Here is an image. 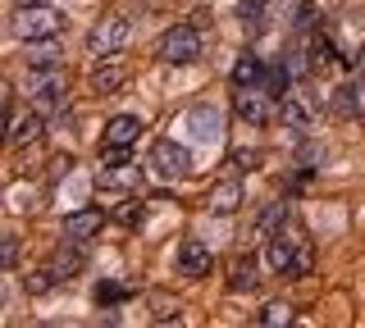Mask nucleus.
I'll use <instances>...</instances> for the list:
<instances>
[{
	"label": "nucleus",
	"mask_w": 365,
	"mask_h": 328,
	"mask_svg": "<svg viewBox=\"0 0 365 328\" xmlns=\"http://www.w3.org/2000/svg\"><path fill=\"white\" fill-rule=\"evenodd\" d=\"M60 32H64V14L55 5L23 0L14 9V18H9V37H19V41H41V37H60Z\"/></svg>",
	"instance_id": "obj_2"
},
{
	"label": "nucleus",
	"mask_w": 365,
	"mask_h": 328,
	"mask_svg": "<svg viewBox=\"0 0 365 328\" xmlns=\"http://www.w3.org/2000/svg\"><path fill=\"white\" fill-rule=\"evenodd\" d=\"M51 287H60V282L51 278V269H37V274H28V292H32V297H41V292H51Z\"/></svg>",
	"instance_id": "obj_27"
},
{
	"label": "nucleus",
	"mask_w": 365,
	"mask_h": 328,
	"mask_svg": "<svg viewBox=\"0 0 365 328\" xmlns=\"http://www.w3.org/2000/svg\"><path fill=\"white\" fill-rule=\"evenodd\" d=\"M311 23H315V5L302 0V9H297V28H311Z\"/></svg>",
	"instance_id": "obj_31"
},
{
	"label": "nucleus",
	"mask_w": 365,
	"mask_h": 328,
	"mask_svg": "<svg viewBox=\"0 0 365 328\" xmlns=\"http://www.w3.org/2000/svg\"><path fill=\"white\" fill-rule=\"evenodd\" d=\"M292 319H297V310L288 301H269L265 310L256 314V324H265V328H279V324H292Z\"/></svg>",
	"instance_id": "obj_23"
},
{
	"label": "nucleus",
	"mask_w": 365,
	"mask_h": 328,
	"mask_svg": "<svg viewBox=\"0 0 365 328\" xmlns=\"http://www.w3.org/2000/svg\"><path fill=\"white\" fill-rule=\"evenodd\" d=\"M123 297H128V292L114 287V282H101V287H96V301H101V305H119Z\"/></svg>",
	"instance_id": "obj_28"
},
{
	"label": "nucleus",
	"mask_w": 365,
	"mask_h": 328,
	"mask_svg": "<svg viewBox=\"0 0 365 328\" xmlns=\"http://www.w3.org/2000/svg\"><path fill=\"white\" fill-rule=\"evenodd\" d=\"M283 223H288V201H274V206L260 210V219H256V237H269V233H279Z\"/></svg>",
	"instance_id": "obj_22"
},
{
	"label": "nucleus",
	"mask_w": 365,
	"mask_h": 328,
	"mask_svg": "<svg viewBox=\"0 0 365 328\" xmlns=\"http://www.w3.org/2000/svg\"><path fill=\"white\" fill-rule=\"evenodd\" d=\"M265 78V64L256 60V55H237V64H233V87H251V83H260Z\"/></svg>",
	"instance_id": "obj_21"
},
{
	"label": "nucleus",
	"mask_w": 365,
	"mask_h": 328,
	"mask_svg": "<svg viewBox=\"0 0 365 328\" xmlns=\"http://www.w3.org/2000/svg\"><path fill=\"white\" fill-rule=\"evenodd\" d=\"M334 60H338L334 37H324V32H319V37L311 41V69H324V64H334Z\"/></svg>",
	"instance_id": "obj_24"
},
{
	"label": "nucleus",
	"mask_w": 365,
	"mask_h": 328,
	"mask_svg": "<svg viewBox=\"0 0 365 328\" xmlns=\"http://www.w3.org/2000/svg\"><path fill=\"white\" fill-rule=\"evenodd\" d=\"M142 137V119L137 115H114L106 123V137H101V146H114V151H128V146Z\"/></svg>",
	"instance_id": "obj_12"
},
{
	"label": "nucleus",
	"mask_w": 365,
	"mask_h": 328,
	"mask_svg": "<svg viewBox=\"0 0 365 328\" xmlns=\"http://www.w3.org/2000/svg\"><path fill=\"white\" fill-rule=\"evenodd\" d=\"M334 110H338V115H361V87H338V92H334Z\"/></svg>",
	"instance_id": "obj_25"
},
{
	"label": "nucleus",
	"mask_w": 365,
	"mask_h": 328,
	"mask_svg": "<svg viewBox=\"0 0 365 328\" xmlns=\"http://www.w3.org/2000/svg\"><path fill=\"white\" fill-rule=\"evenodd\" d=\"M260 160H265L260 151H233V164L242 169V174H247V169H260Z\"/></svg>",
	"instance_id": "obj_29"
},
{
	"label": "nucleus",
	"mask_w": 365,
	"mask_h": 328,
	"mask_svg": "<svg viewBox=\"0 0 365 328\" xmlns=\"http://www.w3.org/2000/svg\"><path fill=\"white\" fill-rule=\"evenodd\" d=\"M28 69H55L64 64V51H60V37H41V41H28Z\"/></svg>",
	"instance_id": "obj_15"
},
{
	"label": "nucleus",
	"mask_w": 365,
	"mask_h": 328,
	"mask_svg": "<svg viewBox=\"0 0 365 328\" xmlns=\"http://www.w3.org/2000/svg\"><path fill=\"white\" fill-rule=\"evenodd\" d=\"M137 219H142V201H133V206L119 210V223H137Z\"/></svg>",
	"instance_id": "obj_32"
},
{
	"label": "nucleus",
	"mask_w": 365,
	"mask_h": 328,
	"mask_svg": "<svg viewBox=\"0 0 365 328\" xmlns=\"http://www.w3.org/2000/svg\"><path fill=\"white\" fill-rule=\"evenodd\" d=\"M14 255H19V242H14V233H9V237H5V246H0V265L14 269Z\"/></svg>",
	"instance_id": "obj_30"
},
{
	"label": "nucleus",
	"mask_w": 365,
	"mask_h": 328,
	"mask_svg": "<svg viewBox=\"0 0 365 328\" xmlns=\"http://www.w3.org/2000/svg\"><path fill=\"white\" fill-rule=\"evenodd\" d=\"M187 128L197 132L201 142H220L224 137V115L215 105H192L187 110Z\"/></svg>",
	"instance_id": "obj_13"
},
{
	"label": "nucleus",
	"mask_w": 365,
	"mask_h": 328,
	"mask_svg": "<svg viewBox=\"0 0 365 328\" xmlns=\"http://www.w3.org/2000/svg\"><path fill=\"white\" fill-rule=\"evenodd\" d=\"M265 265L279 278H306V274H315V246L306 242L297 228L283 223L279 233L265 237Z\"/></svg>",
	"instance_id": "obj_1"
},
{
	"label": "nucleus",
	"mask_w": 365,
	"mask_h": 328,
	"mask_svg": "<svg viewBox=\"0 0 365 328\" xmlns=\"http://www.w3.org/2000/svg\"><path fill=\"white\" fill-rule=\"evenodd\" d=\"M68 73L64 64H55V69H32L28 73V100L37 110H64L68 105Z\"/></svg>",
	"instance_id": "obj_3"
},
{
	"label": "nucleus",
	"mask_w": 365,
	"mask_h": 328,
	"mask_svg": "<svg viewBox=\"0 0 365 328\" xmlns=\"http://www.w3.org/2000/svg\"><path fill=\"white\" fill-rule=\"evenodd\" d=\"M151 305H155V324H174V319H182V305H178L174 297H165V292H155Z\"/></svg>",
	"instance_id": "obj_26"
},
{
	"label": "nucleus",
	"mask_w": 365,
	"mask_h": 328,
	"mask_svg": "<svg viewBox=\"0 0 365 328\" xmlns=\"http://www.w3.org/2000/svg\"><path fill=\"white\" fill-rule=\"evenodd\" d=\"M41 132H46L41 115H23V119H9V146H28V142H37Z\"/></svg>",
	"instance_id": "obj_19"
},
{
	"label": "nucleus",
	"mask_w": 365,
	"mask_h": 328,
	"mask_svg": "<svg viewBox=\"0 0 365 328\" xmlns=\"http://www.w3.org/2000/svg\"><path fill=\"white\" fill-rule=\"evenodd\" d=\"M128 41H133V23L123 14H106V18H96L91 32H87V55L106 60V55H119Z\"/></svg>",
	"instance_id": "obj_4"
},
{
	"label": "nucleus",
	"mask_w": 365,
	"mask_h": 328,
	"mask_svg": "<svg viewBox=\"0 0 365 328\" xmlns=\"http://www.w3.org/2000/svg\"><path fill=\"white\" fill-rule=\"evenodd\" d=\"M96 228H101V210H83V214H68V219H64V242L83 246L87 237H96Z\"/></svg>",
	"instance_id": "obj_16"
},
{
	"label": "nucleus",
	"mask_w": 365,
	"mask_h": 328,
	"mask_svg": "<svg viewBox=\"0 0 365 328\" xmlns=\"http://www.w3.org/2000/svg\"><path fill=\"white\" fill-rule=\"evenodd\" d=\"M146 164H151L160 178H169V183L192 174V155H187V146H178V142H169V137L151 146V160H146Z\"/></svg>",
	"instance_id": "obj_8"
},
{
	"label": "nucleus",
	"mask_w": 365,
	"mask_h": 328,
	"mask_svg": "<svg viewBox=\"0 0 365 328\" xmlns=\"http://www.w3.org/2000/svg\"><path fill=\"white\" fill-rule=\"evenodd\" d=\"M205 210L210 214H237L242 210V183H215L210 196H205Z\"/></svg>",
	"instance_id": "obj_14"
},
{
	"label": "nucleus",
	"mask_w": 365,
	"mask_h": 328,
	"mask_svg": "<svg viewBox=\"0 0 365 328\" xmlns=\"http://www.w3.org/2000/svg\"><path fill=\"white\" fill-rule=\"evenodd\" d=\"M228 287H233V292H256V287H260V265H256V255L233 260V269H228Z\"/></svg>",
	"instance_id": "obj_17"
},
{
	"label": "nucleus",
	"mask_w": 365,
	"mask_h": 328,
	"mask_svg": "<svg viewBox=\"0 0 365 328\" xmlns=\"http://www.w3.org/2000/svg\"><path fill=\"white\" fill-rule=\"evenodd\" d=\"M123 83H128V64H119L114 55L96 60V64H91V73H87V92L91 96H114Z\"/></svg>",
	"instance_id": "obj_9"
},
{
	"label": "nucleus",
	"mask_w": 365,
	"mask_h": 328,
	"mask_svg": "<svg viewBox=\"0 0 365 328\" xmlns=\"http://www.w3.org/2000/svg\"><path fill=\"white\" fill-rule=\"evenodd\" d=\"M83 265H87L83 251H68V246H64V251H55V260H51L46 269H51V278H55V282H68V278L83 274Z\"/></svg>",
	"instance_id": "obj_18"
},
{
	"label": "nucleus",
	"mask_w": 365,
	"mask_h": 328,
	"mask_svg": "<svg viewBox=\"0 0 365 328\" xmlns=\"http://www.w3.org/2000/svg\"><path fill=\"white\" fill-rule=\"evenodd\" d=\"M201 28L197 23H174V28H165V37H160V46L155 55L165 64H192V60H201Z\"/></svg>",
	"instance_id": "obj_5"
},
{
	"label": "nucleus",
	"mask_w": 365,
	"mask_h": 328,
	"mask_svg": "<svg viewBox=\"0 0 365 328\" xmlns=\"http://www.w3.org/2000/svg\"><path fill=\"white\" fill-rule=\"evenodd\" d=\"M96 187H101V191H119V196H128V191H142V164H133L128 155H123V160H101V169H96Z\"/></svg>",
	"instance_id": "obj_7"
},
{
	"label": "nucleus",
	"mask_w": 365,
	"mask_h": 328,
	"mask_svg": "<svg viewBox=\"0 0 365 328\" xmlns=\"http://www.w3.org/2000/svg\"><path fill=\"white\" fill-rule=\"evenodd\" d=\"M233 110H237V119H242V123H251V128H265V123L274 119V96L260 83L237 87V92H233Z\"/></svg>",
	"instance_id": "obj_6"
},
{
	"label": "nucleus",
	"mask_w": 365,
	"mask_h": 328,
	"mask_svg": "<svg viewBox=\"0 0 365 328\" xmlns=\"http://www.w3.org/2000/svg\"><path fill=\"white\" fill-rule=\"evenodd\" d=\"M215 265V251L205 242H197V237H187V242H178V255H174V269L182 278H205Z\"/></svg>",
	"instance_id": "obj_10"
},
{
	"label": "nucleus",
	"mask_w": 365,
	"mask_h": 328,
	"mask_svg": "<svg viewBox=\"0 0 365 328\" xmlns=\"http://www.w3.org/2000/svg\"><path fill=\"white\" fill-rule=\"evenodd\" d=\"M265 14H269V0H242V5H237V23H242L251 37L265 28Z\"/></svg>",
	"instance_id": "obj_20"
},
{
	"label": "nucleus",
	"mask_w": 365,
	"mask_h": 328,
	"mask_svg": "<svg viewBox=\"0 0 365 328\" xmlns=\"http://www.w3.org/2000/svg\"><path fill=\"white\" fill-rule=\"evenodd\" d=\"M283 123H288L297 137H306V132L315 128V105L302 92H288V96H283Z\"/></svg>",
	"instance_id": "obj_11"
}]
</instances>
